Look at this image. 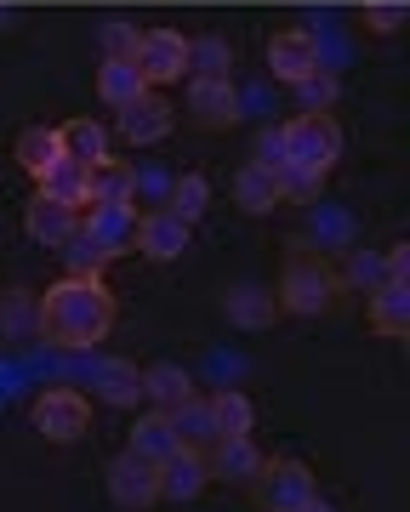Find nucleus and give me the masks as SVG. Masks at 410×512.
<instances>
[{"mask_svg": "<svg viewBox=\"0 0 410 512\" xmlns=\"http://www.w3.org/2000/svg\"><path fill=\"white\" fill-rule=\"evenodd\" d=\"M359 23L371 29V35H393V29H405V0H371Z\"/></svg>", "mask_w": 410, "mask_h": 512, "instance_id": "obj_35", "label": "nucleus"}, {"mask_svg": "<svg viewBox=\"0 0 410 512\" xmlns=\"http://www.w3.org/2000/svg\"><path fill=\"white\" fill-rule=\"evenodd\" d=\"M251 484H257L262 512H302L319 495L314 473H308L302 461H262V473L251 478Z\"/></svg>", "mask_w": 410, "mask_h": 512, "instance_id": "obj_5", "label": "nucleus"}, {"mask_svg": "<svg viewBox=\"0 0 410 512\" xmlns=\"http://www.w3.org/2000/svg\"><path fill=\"white\" fill-rule=\"evenodd\" d=\"M228 319L245 330H262L274 325V296L257 291V285H240V291H228Z\"/></svg>", "mask_w": 410, "mask_h": 512, "instance_id": "obj_29", "label": "nucleus"}, {"mask_svg": "<svg viewBox=\"0 0 410 512\" xmlns=\"http://www.w3.org/2000/svg\"><path fill=\"white\" fill-rule=\"evenodd\" d=\"M57 137H63V154H75V160H86V165H97L103 154H109V131L97 126L92 114L63 120V126H57Z\"/></svg>", "mask_w": 410, "mask_h": 512, "instance_id": "obj_25", "label": "nucleus"}, {"mask_svg": "<svg viewBox=\"0 0 410 512\" xmlns=\"http://www.w3.org/2000/svg\"><path fill=\"white\" fill-rule=\"evenodd\" d=\"M137 23H126V18H114V23H103V57H137Z\"/></svg>", "mask_w": 410, "mask_h": 512, "instance_id": "obj_37", "label": "nucleus"}, {"mask_svg": "<svg viewBox=\"0 0 410 512\" xmlns=\"http://www.w3.org/2000/svg\"><path fill=\"white\" fill-rule=\"evenodd\" d=\"M228 69H234V46L223 35L188 40V74H228Z\"/></svg>", "mask_w": 410, "mask_h": 512, "instance_id": "obj_31", "label": "nucleus"}, {"mask_svg": "<svg viewBox=\"0 0 410 512\" xmlns=\"http://www.w3.org/2000/svg\"><path fill=\"white\" fill-rule=\"evenodd\" d=\"M137 251L154 256V262H171V256L188 251V222L177 211H137Z\"/></svg>", "mask_w": 410, "mask_h": 512, "instance_id": "obj_12", "label": "nucleus"}, {"mask_svg": "<svg viewBox=\"0 0 410 512\" xmlns=\"http://www.w3.org/2000/svg\"><path fill=\"white\" fill-rule=\"evenodd\" d=\"M0 330H6V336H35L40 330V296H29V291L0 296Z\"/></svg>", "mask_w": 410, "mask_h": 512, "instance_id": "obj_30", "label": "nucleus"}, {"mask_svg": "<svg viewBox=\"0 0 410 512\" xmlns=\"http://www.w3.org/2000/svg\"><path fill=\"white\" fill-rule=\"evenodd\" d=\"M188 393H194V382H188L183 365H149V370H143V399H149L160 416H171Z\"/></svg>", "mask_w": 410, "mask_h": 512, "instance_id": "obj_22", "label": "nucleus"}, {"mask_svg": "<svg viewBox=\"0 0 410 512\" xmlns=\"http://www.w3.org/2000/svg\"><path fill=\"white\" fill-rule=\"evenodd\" d=\"M336 285H354V291H382V285H388V268H382V256H376V251H354L348 262H342Z\"/></svg>", "mask_w": 410, "mask_h": 512, "instance_id": "obj_32", "label": "nucleus"}, {"mask_svg": "<svg viewBox=\"0 0 410 512\" xmlns=\"http://www.w3.org/2000/svg\"><path fill=\"white\" fill-rule=\"evenodd\" d=\"M257 165H268V171H285V126L257 131Z\"/></svg>", "mask_w": 410, "mask_h": 512, "instance_id": "obj_38", "label": "nucleus"}, {"mask_svg": "<svg viewBox=\"0 0 410 512\" xmlns=\"http://www.w3.org/2000/svg\"><path fill=\"white\" fill-rule=\"evenodd\" d=\"M211 484L200 450H177L171 461H160V501H200V490Z\"/></svg>", "mask_w": 410, "mask_h": 512, "instance_id": "obj_16", "label": "nucleus"}, {"mask_svg": "<svg viewBox=\"0 0 410 512\" xmlns=\"http://www.w3.org/2000/svg\"><path fill=\"white\" fill-rule=\"evenodd\" d=\"M205 205H211V183H205L200 171H183V177H171L166 188V211H177L183 222H200Z\"/></svg>", "mask_w": 410, "mask_h": 512, "instance_id": "obj_28", "label": "nucleus"}, {"mask_svg": "<svg viewBox=\"0 0 410 512\" xmlns=\"http://www.w3.org/2000/svg\"><path fill=\"white\" fill-rule=\"evenodd\" d=\"M302 512H331V507H325V501H319V495H314V501H308V507H302Z\"/></svg>", "mask_w": 410, "mask_h": 512, "instance_id": "obj_40", "label": "nucleus"}, {"mask_svg": "<svg viewBox=\"0 0 410 512\" xmlns=\"http://www.w3.org/2000/svg\"><path fill=\"white\" fill-rule=\"evenodd\" d=\"M120 114V137L126 143H137V148H149V143H160V137H171V103L166 97H154V92H143V97H131L126 109H114Z\"/></svg>", "mask_w": 410, "mask_h": 512, "instance_id": "obj_11", "label": "nucleus"}, {"mask_svg": "<svg viewBox=\"0 0 410 512\" xmlns=\"http://www.w3.org/2000/svg\"><path fill=\"white\" fill-rule=\"evenodd\" d=\"M336 296V274L325 268V256H314L308 245H297V251L285 256V279H280V308L285 313H325Z\"/></svg>", "mask_w": 410, "mask_h": 512, "instance_id": "obj_2", "label": "nucleus"}, {"mask_svg": "<svg viewBox=\"0 0 410 512\" xmlns=\"http://www.w3.org/2000/svg\"><path fill=\"white\" fill-rule=\"evenodd\" d=\"M211 421H217V439H251V427H257V404L245 399V393H217L211 399Z\"/></svg>", "mask_w": 410, "mask_h": 512, "instance_id": "obj_26", "label": "nucleus"}, {"mask_svg": "<svg viewBox=\"0 0 410 512\" xmlns=\"http://www.w3.org/2000/svg\"><path fill=\"white\" fill-rule=\"evenodd\" d=\"M149 92V80L137 74V63L131 57H103V69H97V97L109 103V109H126L131 97Z\"/></svg>", "mask_w": 410, "mask_h": 512, "instance_id": "obj_19", "label": "nucleus"}, {"mask_svg": "<svg viewBox=\"0 0 410 512\" xmlns=\"http://www.w3.org/2000/svg\"><path fill=\"white\" fill-rule=\"evenodd\" d=\"M131 63H137V74H143L149 86H171V80L188 74V40L177 35V29H143Z\"/></svg>", "mask_w": 410, "mask_h": 512, "instance_id": "obj_6", "label": "nucleus"}, {"mask_svg": "<svg viewBox=\"0 0 410 512\" xmlns=\"http://www.w3.org/2000/svg\"><path fill=\"white\" fill-rule=\"evenodd\" d=\"M177 450H183V439H177L171 416H160V410H154V416H137V427H131V456H143V461L160 467V461H171Z\"/></svg>", "mask_w": 410, "mask_h": 512, "instance_id": "obj_18", "label": "nucleus"}, {"mask_svg": "<svg viewBox=\"0 0 410 512\" xmlns=\"http://www.w3.org/2000/svg\"><path fill=\"white\" fill-rule=\"evenodd\" d=\"M23 228H29L35 245H57V251H63V245L80 234V211L52 200V194H35V200L23 205Z\"/></svg>", "mask_w": 410, "mask_h": 512, "instance_id": "obj_10", "label": "nucleus"}, {"mask_svg": "<svg viewBox=\"0 0 410 512\" xmlns=\"http://www.w3.org/2000/svg\"><path fill=\"white\" fill-rule=\"evenodd\" d=\"M268 69L297 86L302 74L319 69V35L314 29H280V35L268 40Z\"/></svg>", "mask_w": 410, "mask_h": 512, "instance_id": "obj_13", "label": "nucleus"}, {"mask_svg": "<svg viewBox=\"0 0 410 512\" xmlns=\"http://www.w3.org/2000/svg\"><path fill=\"white\" fill-rule=\"evenodd\" d=\"M382 268H388V285H410V251H405V245L382 251Z\"/></svg>", "mask_w": 410, "mask_h": 512, "instance_id": "obj_39", "label": "nucleus"}, {"mask_svg": "<svg viewBox=\"0 0 410 512\" xmlns=\"http://www.w3.org/2000/svg\"><path fill=\"white\" fill-rule=\"evenodd\" d=\"M35 183H40V194H52V200L75 205V211H86V205H92V165L75 160V154H63L57 165H46Z\"/></svg>", "mask_w": 410, "mask_h": 512, "instance_id": "obj_14", "label": "nucleus"}, {"mask_svg": "<svg viewBox=\"0 0 410 512\" xmlns=\"http://www.w3.org/2000/svg\"><path fill=\"white\" fill-rule=\"evenodd\" d=\"M371 330L376 336H410V285H382L371 291Z\"/></svg>", "mask_w": 410, "mask_h": 512, "instance_id": "obj_20", "label": "nucleus"}, {"mask_svg": "<svg viewBox=\"0 0 410 512\" xmlns=\"http://www.w3.org/2000/svg\"><path fill=\"white\" fill-rule=\"evenodd\" d=\"M262 461L268 456H257V444L251 439H217L211 444V456H205V473L223 478V484H251V478L262 473Z\"/></svg>", "mask_w": 410, "mask_h": 512, "instance_id": "obj_15", "label": "nucleus"}, {"mask_svg": "<svg viewBox=\"0 0 410 512\" xmlns=\"http://www.w3.org/2000/svg\"><path fill=\"white\" fill-rule=\"evenodd\" d=\"M80 234L92 239L103 256H126L137 251V205H86Z\"/></svg>", "mask_w": 410, "mask_h": 512, "instance_id": "obj_8", "label": "nucleus"}, {"mask_svg": "<svg viewBox=\"0 0 410 512\" xmlns=\"http://www.w3.org/2000/svg\"><path fill=\"white\" fill-rule=\"evenodd\" d=\"M29 421H35L40 439L75 444V439H86V427H92V399H86L80 387L57 382V387H46V393H35V404H29Z\"/></svg>", "mask_w": 410, "mask_h": 512, "instance_id": "obj_4", "label": "nucleus"}, {"mask_svg": "<svg viewBox=\"0 0 410 512\" xmlns=\"http://www.w3.org/2000/svg\"><path fill=\"white\" fill-rule=\"evenodd\" d=\"M188 114L200 126H234L240 120V92L228 86V74H194L188 80Z\"/></svg>", "mask_w": 410, "mask_h": 512, "instance_id": "obj_9", "label": "nucleus"}, {"mask_svg": "<svg viewBox=\"0 0 410 512\" xmlns=\"http://www.w3.org/2000/svg\"><path fill=\"white\" fill-rule=\"evenodd\" d=\"M63 262H69V274H75V279H97V274H103V262H109V256L97 251V245H92L86 234H75L69 245H63Z\"/></svg>", "mask_w": 410, "mask_h": 512, "instance_id": "obj_34", "label": "nucleus"}, {"mask_svg": "<svg viewBox=\"0 0 410 512\" xmlns=\"http://www.w3.org/2000/svg\"><path fill=\"white\" fill-rule=\"evenodd\" d=\"M92 205H137V171L103 154L92 165Z\"/></svg>", "mask_w": 410, "mask_h": 512, "instance_id": "obj_21", "label": "nucleus"}, {"mask_svg": "<svg viewBox=\"0 0 410 512\" xmlns=\"http://www.w3.org/2000/svg\"><path fill=\"white\" fill-rule=\"evenodd\" d=\"M342 160V126L331 109H302L285 120V165H308V171H331Z\"/></svg>", "mask_w": 410, "mask_h": 512, "instance_id": "obj_3", "label": "nucleus"}, {"mask_svg": "<svg viewBox=\"0 0 410 512\" xmlns=\"http://www.w3.org/2000/svg\"><path fill=\"white\" fill-rule=\"evenodd\" d=\"M319 194H325V171H308V165H285L280 171V200L319 205Z\"/></svg>", "mask_w": 410, "mask_h": 512, "instance_id": "obj_33", "label": "nucleus"}, {"mask_svg": "<svg viewBox=\"0 0 410 512\" xmlns=\"http://www.w3.org/2000/svg\"><path fill=\"white\" fill-rule=\"evenodd\" d=\"M97 399L131 410V404L143 399V376H137V365H131V359H103V365H97Z\"/></svg>", "mask_w": 410, "mask_h": 512, "instance_id": "obj_23", "label": "nucleus"}, {"mask_svg": "<svg viewBox=\"0 0 410 512\" xmlns=\"http://www.w3.org/2000/svg\"><path fill=\"white\" fill-rule=\"evenodd\" d=\"M63 160V137H57V126H29L18 137V165L29 171V177H40L46 165Z\"/></svg>", "mask_w": 410, "mask_h": 512, "instance_id": "obj_27", "label": "nucleus"}, {"mask_svg": "<svg viewBox=\"0 0 410 512\" xmlns=\"http://www.w3.org/2000/svg\"><path fill=\"white\" fill-rule=\"evenodd\" d=\"M171 427H177V439L183 450H205V444H217V421H211V399H194L188 393L177 410H171Z\"/></svg>", "mask_w": 410, "mask_h": 512, "instance_id": "obj_24", "label": "nucleus"}, {"mask_svg": "<svg viewBox=\"0 0 410 512\" xmlns=\"http://www.w3.org/2000/svg\"><path fill=\"white\" fill-rule=\"evenodd\" d=\"M114 330V296L103 279H57L40 296V336H52L57 348H97Z\"/></svg>", "mask_w": 410, "mask_h": 512, "instance_id": "obj_1", "label": "nucleus"}, {"mask_svg": "<svg viewBox=\"0 0 410 512\" xmlns=\"http://www.w3.org/2000/svg\"><path fill=\"white\" fill-rule=\"evenodd\" d=\"M109 501H120L126 512H143V507H154L160 501V467L154 461H143V456H114L109 461Z\"/></svg>", "mask_w": 410, "mask_h": 512, "instance_id": "obj_7", "label": "nucleus"}, {"mask_svg": "<svg viewBox=\"0 0 410 512\" xmlns=\"http://www.w3.org/2000/svg\"><path fill=\"white\" fill-rule=\"evenodd\" d=\"M234 200H240V211H251V217H262V211H274L280 200V171H268V165H240V177H234Z\"/></svg>", "mask_w": 410, "mask_h": 512, "instance_id": "obj_17", "label": "nucleus"}, {"mask_svg": "<svg viewBox=\"0 0 410 512\" xmlns=\"http://www.w3.org/2000/svg\"><path fill=\"white\" fill-rule=\"evenodd\" d=\"M297 97H302V109H331V103H336V74H325V69L302 74Z\"/></svg>", "mask_w": 410, "mask_h": 512, "instance_id": "obj_36", "label": "nucleus"}]
</instances>
